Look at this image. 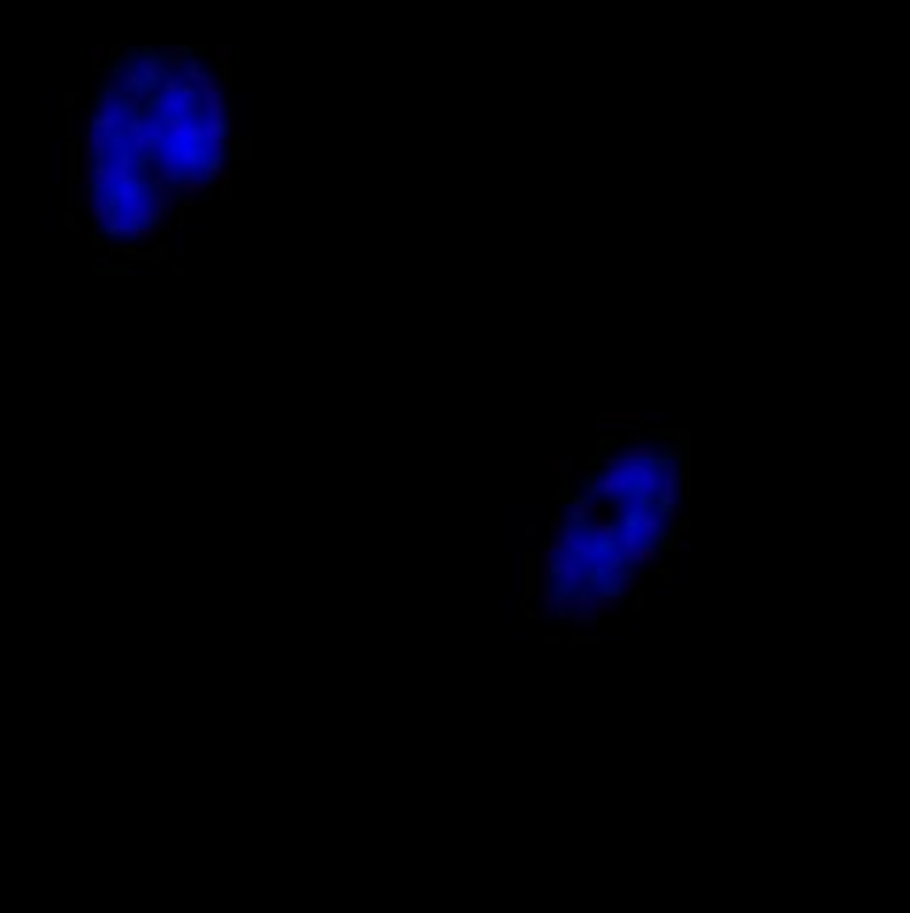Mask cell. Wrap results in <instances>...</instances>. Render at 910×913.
<instances>
[{
	"instance_id": "6da1fadb",
	"label": "cell",
	"mask_w": 910,
	"mask_h": 913,
	"mask_svg": "<svg viewBox=\"0 0 910 913\" xmlns=\"http://www.w3.org/2000/svg\"><path fill=\"white\" fill-rule=\"evenodd\" d=\"M598 430L601 434H644V413L640 409H605L598 413Z\"/></svg>"
},
{
	"instance_id": "7a4b0ae2",
	"label": "cell",
	"mask_w": 910,
	"mask_h": 913,
	"mask_svg": "<svg viewBox=\"0 0 910 913\" xmlns=\"http://www.w3.org/2000/svg\"><path fill=\"white\" fill-rule=\"evenodd\" d=\"M555 576L565 583V590H580L583 587V561L576 558V554H562L558 561H555Z\"/></svg>"
},
{
	"instance_id": "3957f363",
	"label": "cell",
	"mask_w": 910,
	"mask_h": 913,
	"mask_svg": "<svg viewBox=\"0 0 910 913\" xmlns=\"http://www.w3.org/2000/svg\"><path fill=\"white\" fill-rule=\"evenodd\" d=\"M601 516H608L601 501H583V498L569 501V523H573V526H591V523L601 519Z\"/></svg>"
},
{
	"instance_id": "277c9868",
	"label": "cell",
	"mask_w": 910,
	"mask_h": 913,
	"mask_svg": "<svg viewBox=\"0 0 910 913\" xmlns=\"http://www.w3.org/2000/svg\"><path fill=\"white\" fill-rule=\"evenodd\" d=\"M93 260H121V263H136L143 260L139 246H93Z\"/></svg>"
},
{
	"instance_id": "5b68a950",
	"label": "cell",
	"mask_w": 910,
	"mask_h": 913,
	"mask_svg": "<svg viewBox=\"0 0 910 913\" xmlns=\"http://www.w3.org/2000/svg\"><path fill=\"white\" fill-rule=\"evenodd\" d=\"M637 533H640L644 544H658V540H661L665 526H661V516H658V512H640V519H637Z\"/></svg>"
},
{
	"instance_id": "8992f818",
	"label": "cell",
	"mask_w": 910,
	"mask_h": 913,
	"mask_svg": "<svg viewBox=\"0 0 910 913\" xmlns=\"http://www.w3.org/2000/svg\"><path fill=\"white\" fill-rule=\"evenodd\" d=\"M160 68H164V57L160 53H153V50H143L139 57H136V72L150 82V86H157V79H160Z\"/></svg>"
},
{
	"instance_id": "52a82bcc",
	"label": "cell",
	"mask_w": 910,
	"mask_h": 913,
	"mask_svg": "<svg viewBox=\"0 0 910 913\" xmlns=\"http://www.w3.org/2000/svg\"><path fill=\"white\" fill-rule=\"evenodd\" d=\"M206 189H210V182L199 178V175H185V178H178V192L185 196V206H196V199L206 196Z\"/></svg>"
},
{
	"instance_id": "ba28073f",
	"label": "cell",
	"mask_w": 910,
	"mask_h": 913,
	"mask_svg": "<svg viewBox=\"0 0 910 913\" xmlns=\"http://www.w3.org/2000/svg\"><path fill=\"white\" fill-rule=\"evenodd\" d=\"M160 57H164L167 68H185V72H189V65H192V61H189V57H192L189 46H164Z\"/></svg>"
},
{
	"instance_id": "9c48e42d",
	"label": "cell",
	"mask_w": 910,
	"mask_h": 913,
	"mask_svg": "<svg viewBox=\"0 0 910 913\" xmlns=\"http://www.w3.org/2000/svg\"><path fill=\"white\" fill-rule=\"evenodd\" d=\"M658 558H661V547H658V544H644V547L637 551V561H633V568H640V565H651V568H658Z\"/></svg>"
},
{
	"instance_id": "30bf717a",
	"label": "cell",
	"mask_w": 910,
	"mask_h": 913,
	"mask_svg": "<svg viewBox=\"0 0 910 913\" xmlns=\"http://www.w3.org/2000/svg\"><path fill=\"white\" fill-rule=\"evenodd\" d=\"M665 547H668V551H687V547H690V530H687V526L672 530V537H668Z\"/></svg>"
},
{
	"instance_id": "8fae6325",
	"label": "cell",
	"mask_w": 910,
	"mask_h": 913,
	"mask_svg": "<svg viewBox=\"0 0 910 913\" xmlns=\"http://www.w3.org/2000/svg\"><path fill=\"white\" fill-rule=\"evenodd\" d=\"M160 239V224H143L139 232H136V246H150V242H157Z\"/></svg>"
},
{
	"instance_id": "7c38bea8",
	"label": "cell",
	"mask_w": 910,
	"mask_h": 913,
	"mask_svg": "<svg viewBox=\"0 0 910 913\" xmlns=\"http://www.w3.org/2000/svg\"><path fill=\"white\" fill-rule=\"evenodd\" d=\"M114 50L110 46H93L89 50V61H93V68H107V57H110Z\"/></svg>"
},
{
	"instance_id": "4fadbf2b",
	"label": "cell",
	"mask_w": 910,
	"mask_h": 913,
	"mask_svg": "<svg viewBox=\"0 0 910 913\" xmlns=\"http://www.w3.org/2000/svg\"><path fill=\"white\" fill-rule=\"evenodd\" d=\"M598 618L601 615H594V611H576L573 618H569V625H573V629H580V625H598Z\"/></svg>"
},
{
	"instance_id": "5bb4252c",
	"label": "cell",
	"mask_w": 910,
	"mask_h": 913,
	"mask_svg": "<svg viewBox=\"0 0 910 913\" xmlns=\"http://www.w3.org/2000/svg\"><path fill=\"white\" fill-rule=\"evenodd\" d=\"M573 469V459H551V480H562Z\"/></svg>"
}]
</instances>
